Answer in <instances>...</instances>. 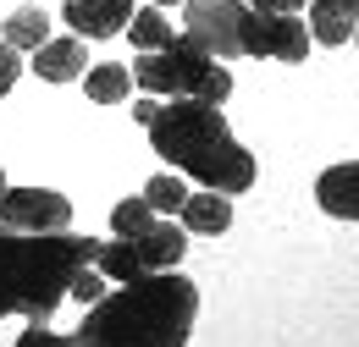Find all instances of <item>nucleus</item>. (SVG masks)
Listing matches in <instances>:
<instances>
[{"label": "nucleus", "mask_w": 359, "mask_h": 347, "mask_svg": "<svg viewBox=\"0 0 359 347\" xmlns=\"http://www.w3.org/2000/svg\"><path fill=\"white\" fill-rule=\"evenodd\" d=\"M0 39L17 44V50H39V44L50 39V17L39 11V6H22V11H11V17H6Z\"/></svg>", "instance_id": "nucleus-15"}, {"label": "nucleus", "mask_w": 359, "mask_h": 347, "mask_svg": "<svg viewBox=\"0 0 359 347\" xmlns=\"http://www.w3.org/2000/svg\"><path fill=\"white\" fill-rule=\"evenodd\" d=\"M249 6H255V11H299L304 0H249Z\"/></svg>", "instance_id": "nucleus-21"}, {"label": "nucleus", "mask_w": 359, "mask_h": 347, "mask_svg": "<svg viewBox=\"0 0 359 347\" xmlns=\"http://www.w3.org/2000/svg\"><path fill=\"white\" fill-rule=\"evenodd\" d=\"M155 111H161V105H155V99H138V105H133V116H138V122H144V127H149V122H155Z\"/></svg>", "instance_id": "nucleus-22"}, {"label": "nucleus", "mask_w": 359, "mask_h": 347, "mask_svg": "<svg viewBox=\"0 0 359 347\" xmlns=\"http://www.w3.org/2000/svg\"><path fill=\"white\" fill-rule=\"evenodd\" d=\"M188 254V226L182 220H149L133 237H116V243H100L94 264L105 270V281H133L144 270H172Z\"/></svg>", "instance_id": "nucleus-5"}, {"label": "nucleus", "mask_w": 359, "mask_h": 347, "mask_svg": "<svg viewBox=\"0 0 359 347\" xmlns=\"http://www.w3.org/2000/svg\"><path fill=\"white\" fill-rule=\"evenodd\" d=\"M0 193H6V171H0Z\"/></svg>", "instance_id": "nucleus-24"}, {"label": "nucleus", "mask_w": 359, "mask_h": 347, "mask_svg": "<svg viewBox=\"0 0 359 347\" xmlns=\"http://www.w3.org/2000/svg\"><path fill=\"white\" fill-rule=\"evenodd\" d=\"M149 143L166 166H177L182 176L216 187V193H243L255 187V155L232 138L222 105L205 99H166L149 122Z\"/></svg>", "instance_id": "nucleus-2"}, {"label": "nucleus", "mask_w": 359, "mask_h": 347, "mask_svg": "<svg viewBox=\"0 0 359 347\" xmlns=\"http://www.w3.org/2000/svg\"><path fill=\"white\" fill-rule=\"evenodd\" d=\"M243 17H249V0H182V34L216 61L243 55Z\"/></svg>", "instance_id": "nucleus-6"}, {"label": "nucleus", "mask_w": 359, "mask_h": 347, "mask_svg": "<svg viewBox=\"0 0 359 347\" xmlns=\"http://www.w3.org/2000/svg\"><path fill=\"white\" fill-rule=\"evenodd\" d=\"M315 44H348L359 28V0H304Z\"/></svg>", "instance_id": "nucleus-12"}, {"label": "nucleus", "mask_w": 359, "mask_h": 347, "mask_svg": "<svg viewBox=\"0 0 359 347\" xmlns=\"http://www.w3.org/2000/svg\"><path fill=\"white\" fill-rule=\"evenodd\" d=\"M177 215H182V226H188V232H199V237H222L226 226H232V193H216V187L188 193Z\"/></svg>", "instance_id": "nucleus-13"}, {"label": "nucleus", "mask_w": 359, "mask_h": 347, "mask_svg": "<svg viewBox=\"0 0 359 347\" xmlns=\"http://www.w3.org/2000/svg\"><path fill=\"white\" fill-rule=\"evenodd\" d=\"M315 199H320V210H326V215L359 220V160H343V166L320 171V182H315Z\"/></svg>", "instance_id": "nucleus-11"}, {"label": "nucleus", "mask_w": 359, "mask_h": 347, "mask_svg": "<svg viewBox=\"0 0 359 347\" xmlns=\"http://www.w3.org/2000/svg\"><path fill=\"white\" fill-rule=\"evenodd\" d=\"M243 55L255 61H304L310 55V22H299V11H255L243 17Z\"/></svg>", "instance_id": "nucleus-7"}, {"label": "nucleus", "mask_w": 359, "mask_h": 347, "mask_svg": "<svg viewBox=\"0 0 359 347\" xmlns=\"http://www.w3.org/2000/svg\"><path fill=\"white\" fill-rule=\"evenodd\" d=\"M0 226H11V232H67L72 204H67V193H50V187H6L0 193Z\"/></svg>", "instance_id": "nucleus-8"}, {"label": "nucleus", "mask_w": 359, "mask_h": 347, "mask_svg": "<svg viewBox=\"0 0 359 347\" xmlns=\"http://www.w3.org/2000/svg\"><path fill=\"white\" fill-rule=\"evenodd\" d=\"M199 314V287L172 270H144L133 281H116L89 314L78 320L72 342L89 347H182Z\"/></svg>", "instance_id": "nucleus-1"}, {"label": "nucleus", "mask_w": 359, "mask_h": 347, "mask_svg": "<svg viewBox=\"0 0 359 347\" xmlns=\"http://www.w3.org/2000/svg\"><path fill=\"white\" fill-rule=\"evenodd\" d=\"M61 17L78 39H116L133 22V0H67Z\"/></svg>", "instance_id": "nucleus-9"}, {"label": "nucleus", "mask_w": 359, "mask_h": 347, "mask_svg": "<svg viewBox=\"0 0 359 347\" xmlns=\"http://www.w3.org/2000/svg\"><path fill=\"white\" fill-rule=\"evenodd\" d=\"M100 243L78 232H11L0 226V314L50 320L67 304L72 276L94 264Z\"/></svg>", "instance_id": "nucleus-3"}, {"label": "nucleus", "mask_w": 359, "mask_h": 347, "mask_svg": "<svg viewBox=\"0 0 359 347\" xmlns=\"http://www.w3.org/2000/svg\"><path fill=\"white\" fill-rule=\"evenodd\" d=\"M354 39H359V28H354Z\"/></svg>", "instance_id": "nucleus-25"}, {"label": "nucleus", "mask_w": 359, "mask_h": 347, "mask_svg": "<svg viewBox=\"0 0 359 347\" xmlns=\"http://www.w3.org/2000/svg\"><path fill=\"white\" fill-rule=\"evenodd\" d=\"M144 199H149V210L155 215H177L182 199H188V187H182V171H161L144 182Z\"/></svg>", "instance_id": "nucleus-16"}, {"label": "nucleus", "mask_w": 359, "mask_h": 347, "mask_svg": "<svg viewBox=\"0 0 359 347\" xmlns=\"http://www.w3.org/2000/svg\"><path fill=\"white\" fill-rule=\"evenodd\" d=\"M83 88H89L94 105H122V99L133 94V72H128L122 61H100V66H89Z\"/></svg>", "instance_id": "nucleus-14"}, {"label": "nucleus", "mask_w": 359, "mask_h": 347, "mask_svg": "<svg viewBox=\"0 0 359 347\" xmlns=\"http://www.w3.org/2000/svg\"><path fill=\"white\" fill-rule=\"evenodd\" d=\"M149 6H182V0H149Z\"/></svg>", "instance_id": "nucleus-23"}, {"label": "nucleus", "mask_w": 359, "mask_h": 347, "mask_svg": "<svg viewBox=\"0 0 359 347\" xmlns=\"http://www.w3.org/2000/svg\"><path fill=\"white\" fill-rule=\"evenodd\" d=\"M149 220H155V210H149V199L138 193V199H122V204L111 210V232H116V237H133V232H144Z\"/></svg>", "instance_id": "nucleus-18"}, {"label": "nucleus", "mask_w": 359, "mask_h": 347, "mask_svg": "<svg viewBox=\"0 0 359 347\" xmlns=\"http://www.w3.org/2000/svg\"><path fill=\"white\" fill-rule=\"evenodd\" d=\"M133 83L144 94H161V99H205V105H226L232 94V72L226 61H216L210 50L188 39H172L166 50H138L133 61Z\"/></svg>", "instance_id": "nucleus-4"}, {"label": "nucleus", "mask_w": 359, "mask_h": 347, "mask_svg": "<svg viewBox=\"0 0 359 347\" xmlns=\"http://www.w3.org/2000/svg\"><path fill=\"white\" fill-rule=\"evenodd\" d=\"M67 298H72V304H100V298H105V270H100V264H83V270L72 276Z\"/></svg>", "instance_id": "nucleus-19"}, {"label": "nucleus", "mask_w": 359, "mask_h": 347, "mask_svg": "<svg viewBox=\"0 0 359 347\" xmlns=\"http://www.w3.org/2000/svg\"><path fill=\"white\" fill-rule=\"evenodd\" d=\"M128 34H133V50H166V44L177 39L172 22H166V11H133Z\"/></svg>", "instance_id": "nucleus-17"}, {"label": "nucleus", "mask_w": 359, "mask_h": 347, "mask_svg": "<svg viewBox=\"0 0 359 347\" xmlns=\"http://www.w3.org/2000/svg\"><path fill=\"white\" fill-rule=\"evenodd\" d=\"M17 78H22V50L0 39V99H6L11 88H17Z\"/></svg>", "instance_id": "nucleus-20"}, {"label": "nucleus", "mask_w": 359, "mask_h": 347, "mask_svg": "<svg viewBox=\"0 0 359 347\" xmlns=\"http://www.w3.org/2000/svg\"><path fill=\"white\" fill-rule=\"evenodd\" d=\"M34 72H39L45 83H78V78L89 72V50H83L78 34H72V39H45L34 50Z\"/></svg>", "instance_id": "nucleus-10"}]
</instances>
